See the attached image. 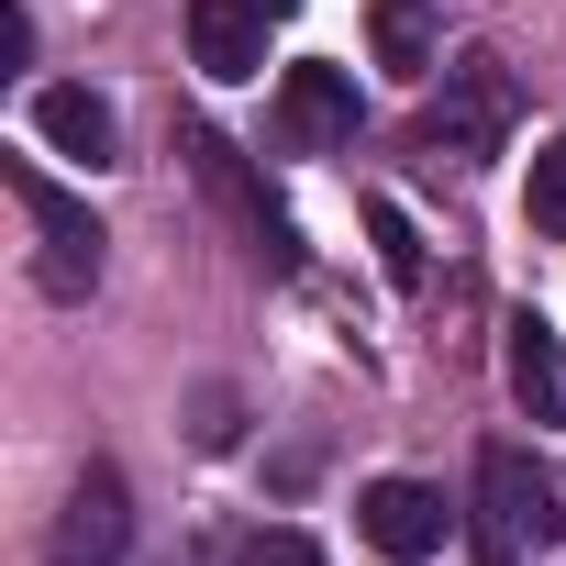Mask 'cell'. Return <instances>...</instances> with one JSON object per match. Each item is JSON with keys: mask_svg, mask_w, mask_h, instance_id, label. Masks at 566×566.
<instances>
[{"mask_svg": "<svg viewBox=\"0 0 566 566\" xmlns=\"http://www.w3.org/2000/svg\"><path fill=\"white\" fill-rule=\"evenodd\" d=\"M34 134L56 156H78V167H112V145H123V123H112L101 90H34Z\"/></svg>", "mask_w": 566, "mask_h": 566, "instance_id": "cell-9", "label": "cell"}, {"mask_svg": "<svg viewBox=\"0 0 566 566\" xmlns=\"http://www.w3.org/2000/svg\"><path fill=\"white\" fill-rule=\"evenodd\" d=\"M367 233H378V266L400 277V290H422V233H411V211H400V200H367Z\"/></svg>", "mask_w": 566, "mask_h": 566, "instance_id": "cell-11", "label": "cell"}, {"mask_svg": "<svg viewBox=\"0 0 566 566\" xmlns=\"http://www.w3.org/2000/svg\"><path fill=\"white\" fill-rule=\"evenodd\" d=\"M511 400L533 411V422H566V356H555V334L522 312L511 323Z\"/></svg>", "mask_w": 566, "mask_h": 566, "instance_id": "cell-10", "label": "cell"}, {"mask_svg": "<svg viewBox=\"0 0 566 566\" xmlns=\"http://www.w3.org/2000/svg\"><path fill=\"white\" fill-rule=\"evenodd\" d=\"M233 566H323V544H312V533H290V522H266V533H244V544H233Z\"/></svg>", "mask_w": 566, "mask_h": 566, "instance_id": "cell-13", "label": "cell"}, {"mask_svg": "<svg viewBox=\"0 0 566 566\" xmlns=\"http://www.w3.org/2000/svg\"><path fill=\"white\" fill-rule=\"evenodd\" d=\"M478 500H489V566H522V544H566V489L522 444L478 455Z\"/></svg>", "mask_w": 566, "mask_h": 566, "instance_id": "cell-2", "label": "cell"}, {"mask_svg": "<svg viewBox=\"0 0 566 566\" xmlns=\"http://www.w3.org/2000/svg\"><path fill=\"white\" fill-rule=\"evenodd\" d=\"M378 56H389V67H433V23H422V0H378Z\"/></svg>", "mask_w": 566, "mask_h": 566, "instance_id": "cell-12", "label": "cell"}, {"mask_svg": "<svg viewBox=\"0 0 566 566\" xmlns=\"http://www.w3.org/2000/svg\"><path fill=\"white\" fill-rule=\"evenodd\" d=\"M356 522H367V544H378L389 566H422V555H444V533H455L444 489H422V478H378V489L356 500Z\"/></svg>", "mask_w": 566, "mask_h": 566, "instance_id": "cell-7", "label": "cell"}, {"mask_svg": "<svg viewBox=\"0 0 566 566\" xmlns=\"http://www.w3.org/2000/svg\"><path fill=\"white\" fill-rule=\"evenodd\" d=\"M189 167H200V189L233 211V233H244V255H255V266H277V277L301 266V222L266 200V178H255V167H244V156H233L211 123H189Z\"/></svg>", "mask_w": 566, "mask_h": 566, "instance_id": "cell-3", "label": "cell"}, {"mask_svg": "<svg viewBox=\"0 0 566 566\" xmlns=\"http://www.w3.org/2000/svg\"><path fill=\"white\" fill-rule=\"evenodd\" d=\"M277 145H290V156H334V145H356V67L301 56L290 78H277Z\"/></svg>", "mask_w": 566, "mask_h": 566, "instance_id": "cell-6", "label": "cell"}, {"mask_svg": "<svg viewBox=\"0 0 566 566\" xmlns=\"http://www.w3.org/2000/svg\"><path fill=\"white\" fill-rule=\"evenodd\" d=\"M189 56H200V78H255L266 67V0H189Z\"/></svg>", "mask_w": 566, "mask_h": 566, "instance_id": "cell-8", "label": "cell"}, {"mask_svg": "<svg viewBox=\"0 0 566 566\" xmlns=\"http://www.w3.org/2000/svg\"><path fill=\"white\" fill-rule=\"evenodd\" d=\"M34 56V23H23V0H0V67H23Z\"/></svg>", "mask_w": 566, "mask_h": 566, "instance_id": "cell-15", "label": "cell"}, {"mask_svg": "<svg viewBox=\"0 0 566 566\" xmlns=\"http://www.w3.org/2000/svg\"><path fill=\"white\" fill-rule=\"evenodd\" d=\"M500 134H511V67H500V56H455L444 90H433V112H422V145H444V156H489Z\"/></svg>", "mask_w": 566, "mask_h": 566, "instance_id": "cell-4", "label": "cell"}, {"mask_svg": "<svg viewBox=\"0 0 566 566\" xmlns=\"http://www.w3.org/2000/svg\"><path fill=\"white\" fill-rule=\"evenodd\" d=\"M266 12H301V0H266Z\"/></svg>", "mask_w": 566, "mask_h": 566, "instance_id": "cell-16", "label": "cell"}, {"mask_svg": "<svg viewBox=\"0 0 566 566\" xmlns=\"http://www.w3.org/2000/svg\"><path fill=\"white\" fill-rule=\"evenodd\" d=\"M533 233H566V134L533 156Z\"/></svg>", "mask_w": 566, "mask_h": 566, "instance_id": "cell-14", "label": "cell"}, {"mask_svg": "<svg viewBox=\"0 0 566 566\" xmlns=\"http://www.w3.org/2000/svg\"><path fill=\"white\" fill-rule=\"evenodd\" d=\"M0 178H12V200H23V222H34V277H45L56 301H90V290H101V244H112V233L90 222V200H67L34 156H12Z\"/></svg>", "mask_w": 566, "mask_h": 566, "instance_id": "cell-1", "label": "cell"}, {"mask_svg": "<svg viewBox=\"0 0 566 566\" xmlns=\"http://www.w3.org/2000/svg\"><path fill=\"white\" fill-rule=\"evenodd\" d=\"M123 555H134V489H123V467H90L45 533V566H123Z\"/></svg>", "mask_w": 566, "mask_h": 566, "instance_id": "cell-5", "label": "cell"}]
</instances>
